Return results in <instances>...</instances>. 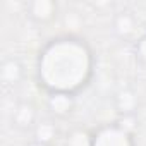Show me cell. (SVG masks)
Masks as SVG:
<instances>
[{
  "label": "cell",
  "instance_id": "cell-1",
  "mask_svg": "<svg viewBox=\"0 0 146 146\" xmlns=\"http://www.w3.org/2000/svg\"><path fill=\"white\" fill-rule=\"evenodd\" d=\"M95 52L76 35H60L48 40L36 57V81L48 95H78L95 76Z\"/></svg>",
  "mask_w": 146,
  "mask_h": 146
},
{
  "label": "cell",
  "instance_id": "cell-2",
  "mask_svg": "<svg viewBox=\"0 0 146 146\" xmlns=\"http://www.w3.org/2000/svg\"><path fill=\"white\" fill-rule=\"evenodd\" d=\"M91 146H136V139L134 132H129L119 122H112L93 131Z\"/></svg>",
  "mask_w": 146,
  "mask_h": 146
},
{
  "label": "cell",
  "instance_id": "cell-3",
  "mask_svg": "<svg viewBox=\"0 0 146 146\" xmlns=\"http://www.w3.org/2000/svg\"><path fill=\"white\" fill-rule=\"evenodd\" d=\"M26 14L36 24H50L58 14V5L53 0H31L26 5Z\"/></svg>",
  "mask_w": 146,
  "mask_h": 146
},
{
  "label": "cell",
  "instance_id": "cell-4",
  "mask_svg": "<svg viewBox=\"0 0 146 146\" xmlns=\"http://www.w3.org/2000/svg\"><path fill=\"white\" fill-rule=\"evenodd\" d=\"M48 112L57 119H67L76 108V96L65 93H53L46 98Z\"/></svg>",
  "mask_w": 146,
  "mask_h": 146
},
{
  "label": "cell",
  "instance_id": "cell-5",
  "mask_svg": "<svg viewBox=\"0 0 146 146\" xmlns=\"http://www.w3.org/2000/svg\"><path fill=\"white\" fill-rule=\"evenodd\" d=\"M137 29H139L137 19L131 12H119L113 17V31L119 38L136 41L141 36V35H137Z\"/></svg>",
  "mask_w": 146,
  "mask_h": 146
},
{
  "label": "cell",
  "instance_id": "cell-6",
  "mask_svg": "<svg viewBox=\"0 0 146 146\" xmlns=\"http://www.w3.org/2000/svg\"><path fill=\"white\" fill-rule=\"evenodd\" d=\"M12 124L19 129H35L38 124V113L33 103L21 102L12 112Z\"/></svg>",
  "mask_w": 146,
  "mask_h": 146
},
{
  "label": "cell",
  "instance_id": "cell-7",
  "mask_svg": "<svg viewBox=\"0 0 146 146\" xmlns=\"http://www.w3.org/2000/svg\"><path fill=\"white\" fill-rule=\"evenodd\" d=\"M24 69L17 58H5L0 67V79L5 86H16L23 81Z\"/></svg>",
  "mask_w": 146,
  "mask_h": 146
},
{
  "label": "cell",
  "instance_id": "cell-8",
  "mask_svg": "<svg viewBox=\"0 0 146 146\" xmlns=\"http://www.w3.org/2000/svg\"><path fill=\"white\" fill-rule=\"evenodd\" d=\"M115 108L120 115H136L137 96L131 88H124L115 95Z\"/></svg>",
  "mask_w": 146,
  "mask_h": 146
},
{
  "label": "cell",
  "instance_id": "cell-9",
  "mask_svg": "<svg viewBox=\"0 0 146 146\" xmlns=\"http://www.w3.org/2000/svg\"><path fill=\"white\" fill-rule=\"evenodd\" d=\"M57 125L53 124V120L50 119H45V120H40L35 129H33V134H35V141L38 143H43V144H52L57 137Z\"/></svg>",
  "mask_w": 146,
  "mask_h": 146
},
{
  "label": "cell",
  "instance_id": "cell-10",
  "mask_svg": "<svg viewBox=\"0 0 146 146\" xmlns=\"http://www.w3.org/2000/svg\"><path fill=\"white\" fill-rule=\"evenodd\" d=\"M91 143H93V132H90L84 127L70 129L64 139V146H91Z\"/></svg>",
  "mask_w": 146,
  "mask_h": 146
},
{
  "label": "cell",
  "instance_id": "cell-11",
  "mask_svg": "<svg viewBox=\"0 0 146 146\" xmlns=\"http://www.w3.org/2000/svg\"><path fill=\"white\" fill-rule=\"evenodd\" d=\"M134 55L141 64L146 65V33L134 41Z\"/></svg>",
  "mask_w": 146,
  "mask_h": 146
},
{
  "label": "cell",
  "instance_id": "cell-12",
  "mask_svg": "<svg viewBox=\"0 0 146 146\" xmlns=\"http://www.w3.org/2000/svg\"><path fill=\"white\" fill-rule=\"evenodd\" d=\"M28 146H48V144H43V143H38V141H35V139H33Z\"/></svg>",
  "mask_w": 146,
  "mask_h": 146
}]
</instances>
